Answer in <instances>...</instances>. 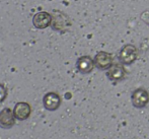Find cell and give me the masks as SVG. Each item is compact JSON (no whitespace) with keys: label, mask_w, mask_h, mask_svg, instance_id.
<instances>
[{"label":"cell","mask_w":149,"mask_h":139,"mask_svg":"<svg viewBox=\"0 0 149 139\" xmlns=\"http://www.w3.org/2000/svg\"><path fill=\"white\" fill-rule=\"evenodd\" d=\"M52 24V15L47 11L37 12L33 16V24L38 29H45Z\"/></svg>","instance_id":"1"},{"label":"cell","mask_w":149,"mask_h":139,"mask_svg":"<svg viewBox=\"0 0 149 139\" xmlns=\"http://www.w3.org/2000/svg\"><path fill=\"white\" fill-rule=\"evenodd\" d=\"M15 116L11 109L5 108L0 112V127L3 129H10L15 125Z\"/></svg>","instance_id":"2"},{"label":"cell","mask_w":149,"mask_h":139,"mask_svg":"<svg viewBox=\"0 0 149 139\" xmlns=\"http://www.w3.org/2000/svg\"><path fill=\"white\" fill-rule=\"evenodd\" d=\"M138 55V51L133 45H126L120 52V60L124 64H131L136 60Z\"/></svg>","instance_id":"3"},{"label":"cell","mask_w":149,"mask_h":139,"mask_svg":"<svg viewBox=\"0 0 149 139\" xmlns=\"http://www.w3.org/2000/svg\"><path fill=\"white\" fill-rule=\"evenodd\" d=\"M43 105L46 110L56 111L61 105V98L56 92H48L43 98Z\"/></svg>","instance_id":"4"},{"label":"cell","mask_w":149,"mask_h":139,"mask_svg":"<svg viewBox=\"0 0 149 139\" xmlns=\"http://www.w3.org/2000/svg\"><path fill=\"white\" fill-rule=\"evenodd\" d=\"M132 104L136 108H143L149 102V94L145 89L138 88L132 94Z\"/></svg>","instance_id":"5"},{"label":"cell","mask_w":149,"mask_h":139,"mask_svg":"<svg viewBox=\"0 0 149 139\" xmlns=\"http://www.w3.org/2000/svg\"><path fill=\"white\" fill-rule=\"evenodd\" d=\"M14 116L19 121H24L31 116V107L30 104L26 102H19L14 106L13 109Z\"/></svg>","instance_id":"6"},{"label":"cell","mask_w":149,"mask_h":139,"mask_svg":"<svg viewBox=\"0 0 149 139\" xmlns=\"http://www.w3.org/2000/svg\"><path fill=\"white\" fill-rule=\"evenodd\" d=\"M94 65L97 67L98 69H102V70H106L109 69L112 66V56L111 54L107 53V52H100L97 53L94 57Z\"/></svg>","instance_id":"7"},{"label":"cell","mask_w":149,"mask_h":139,"mask_svg":"<svg viewBox=\"0 0 149 139\" xmlns=\"http://www.w3.org/2000/svg\"><path fill=\"white\" fill-rule=\"evenodd\" d=\"M94 66V61L90 58L89 56H82L77 60L76 62V68L78 71L83 74L91 72Z\"/></svg>","instance_id":"8"},{"label":"cell","mask_w":149,"mask_h":139,"mask_svg":"<svg viewBox=\"0 0 149 139\" xmlns=\"http://www.w3.org/2000/svg\"><path fill=\"white\" fill-rule=\"evenodd\" d=\"M107 76L111 80H121V79H123L125 77V70L120 65H112L108 69Z\"/></svg>","instance_id":"9"},{"label":"cell","mask_w":149,"mask_h":139,"mask_svg":"<svg viewBox=\"0 0 149 139\" xmlns=\"http://www.w3.org/2000/svg\"><path fill=\"white\" fill-rule=\"evenodd\" d=\"M6 98H7V88L4 84L0 83V104L3 103Z\"/></svg>","instance_id":"10"}]
</instances>
